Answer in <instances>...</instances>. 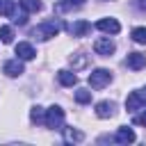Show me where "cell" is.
I'll list each match as a JSON object with an SVG mask.
<instances>
[{
  "label": "cell",
  "instance_id": "obj_1",
  "mask_svg": "<svg viewBox=\"0 0 146 146\" xmlns=\"http://www.w3.org/2000/svg\"><path fill=\"white\" fill-rule=\"evenodd\" d=\"M59 30H62V23H59V21H46V23L36 25V27L32 30V34H34L36 39H41V41H48V39L57 36Z\"/></svg>",
  "mask_w": 146,
  "mask_h": 146
},
{
  "label": "cell",
  "instance_id": "obj_2",
  "mask_svg": "<svg viewBox=\"0 0 146 146\" xmlns=\"http://www.w3.org/2000/svg\"><path fill=\"white\" fill-rule=\"evenodd\" d=\"M46 125L52 130H62L64 128V110L59 105H52L46 110Z\"/></svg>",
  "mask_w": 146,
  "mask_h": 146
},
{
  "label": "cell",
  "instance_id": "obj_3",
  "mask_svg": "<svg viewBox=\"0 0 146 146\" xmlns=\"http://www.w3.org/2000/svg\"><path fill=\"white\" fill-rule=\"evenodd\" d=\"M125 110H128V112L146 110V87H144V89H139V91L128 94V98H125Z\"/></svg>",
  "mask_w": 146,
  "mask_h": 146
},
{
  "label": "cell",
  "instance_id": "obj_4",
  "mask_svg": "<svg viewBox=\"0 0 146 146\" xmlns=\"http://www.w3.org/2000/svg\"><path fill=\"white\" fill-rule=\"evenodd\" d=\"M110 80H112V71H107V68H96V71L89 73V84H91V89H103Z\"/></svg>",
  "mask_w": 146,
  "mask_h": 146
},
{
  "label": "cell",
  "instance_id": "obj_5",
  "mask_svg": "<svg viewBox=\"0 0 146 146\" xmlns=\"http://www.w3.org/2000/svg\"><path fill=\"white\" fill-rule=\"evenodd\" d=\"M94 50H96L98 55H103V57H110V55L116 50V46H114V41H112L110 36H100V39L94 41Z\"/></svg>",
  "mask_w": 146,
  "mask_h": 146
},
{
  "label": "cell",
  "instance_id": "obj_6",
  "mask_svg": "<svg viewBox=\"0 0 146 146\" xmlns=\"http://www.w3.org/2000/svg\"><path fill=\"white\" fill-rule=\"evenodd\" d=\"M23 71H25V68H23V59H21V57L9 59V62H5V66H2V73L9 75V78H18Z\"/></svg>",
  "mask_w": 146,
  "mask_h": 146
},
{
  "label": "cell",
  "instance_id": "obj_7",
  "mask_svg": "<svg viewBox=\"0 0 146 146\" xmlns=\"http://www.w3.org/2000/svg\"><path fill=\"white\" fill-rule=\"evenodd\" d=\"M96 27H98L100 32H107V34H116V32H121V25H119L116 18H100V21L96 23Z\"/></svg>",
  "mask_w": 146,
  "mask_h": 146
},
{
  "label": "cell",
  "instance_id": "obj_8",
  "mask_svg": "<svg viewBox=\"0 0 146 146\" xmlns=\"http://www.w3.org/2000/svg\"><path fill=\"white\" fill-rule=\"evenodd\" d=\"M16 55H18L23 62H30V59H34V57H36V50H34L30 43L21 41V43H16Z\"/></svg>",
  "mask_w": 146,
  "mask_h": 146
},
{
  "label": "cell",
  "instance_id": "obj_9",
  "mask_svg": "<svg viewBox=\"0 0 146 146\" xmlns=\"http://www.w3.org/2000/svg\"><path fill=\"white\" fill-rule=\"evenodd\" d=\"M96 116H98V119H110V116H114V103H112V100H100V103H96Z\"/></svg>",
  "mask_w": 146,
  "mask_h": 146
},
{
  "label": "cell",
  "instance_id": "obj_10",
  "mask_svg": "<svg viewBox=\"0 0 146 146\" xmlns=\"http://www.w3.org/2000/svg\"><path fill=\"white\" fill-rule=\"evenodd\" d=\"M125 64H128L132 71H141V68L146 66V55H141V52H130L128 59H125Z\"/></svg>",
  "mask_w": 146,
  "mask_h": 146
},
{
  "label": "cell",
  "instance_id": "obj_11",
  "mask_svg": "<svg viewBox=\"0 0 146 146\" xmlns=\"http://www.w3.org/2000/svg\"><path fill=\"white\" fill-rule=\"evenodd\" d=\"M57 80H59V84H64V87L78 84V75H75L73 71H66V68H62V71L57 73Z\"/></svg>",
  "mask_w": 146,
  "mask_h": 146
},
{
  "label": "cell",
  "instance_id": "obj_12",
  "mask_svg": "<svg viewBox=\"0 0 146 146\" xmlns=\"http://www.w3.org/2000/svg\"><path fill=\"white\" fill-rule=\"evenodd\" d=\"M89 30H91V23H87V21H75V23L68 27V32H71L73 36H84Z\"/></svg>",
  "mask_w": 146,
  "mask_h": 146
},
{
  "label": "cell",
  "instance_id": "obj_13",
  "mask_svg": "<svg viewBox=\"0 0 146 146\" xmlns=\"http://www.w3.org/2000/svg\"><path fill=\"white\" fill-rule=\"evenodd\" d=\"M64 130V139L66 141H75V144H80V141H84V132L82 130H78V128H62Z\"/></svg>",
  "mask_w": 146,
  "mask_h": 146
},
{
  "label": "cell",
  "instance_id": "obj_14",
  "mask_svg": "<svg viewBox=\"0 0 146 146\" xmlns=\"http://www.w3.org/2000/svg\"><path fill=\"white\" fill-rule=\"evenodd\" d=\"M114 139H116L119 144H132L137 137H135V132H132L130 128H119L116 135H114Z\"/></svg>",
  "mask_w": 146,
  "mask_h": 146
},
{
  "label": "cell",
  "instance_id": "obj_15",
  "mask_svg": "<svg viewBox=\"0 0 146 146\" xmlns=\"http://www.w3.org/2000/svg\"><path fill=\"white\" fill-rule=\"evenodd\" d=\"M18 5H21L27 14H36V11H41V9H43V5H41L39 0H18Z\"/></svg>",
  "mask_w": 146,
  "mask_h": 146
},
{
  "label": "cell",
  "instance_id": "obj_16",
  "mask_svg": "<svg viewBox=\"0 0 146 146\" xmlns=\"http://www.w3.org/2000/svg\"><path fill=\"white\" fill-rule=\"evenodd\" d=\"M0 16H16V2L14 0H0Z\"/></svg>",
  "mask_w": 146,
  "mask_h": 146
},
{
  "label": "cell",
  "instance_id": "obj_17",
  "mask_svg": "<svg viewBox=\"0 0 146 146\" xmlns=\"http://www.w3.org/2000/svg\"><path fill=\"white\" fill-rule=\"evenodd\" d=\"M30 121L32 123H46V112H43V107H39V105H34L32 110H30Z\"/></svg>",
  "mask_w": 146,
  "mask_h": 146
},
{
  "label": "cell",
  "instance_id": "obj_18",
  "mask_svg": "<svg viewBox=\"0 0 146 146\" xmlns=\"http://www.w3.org/2000/svg\"><path fill=\"white\" fill-rule=\"evenodd\" d=\"M68 62H71V66H73V68H82V66H87V57H84L82 52L71 55V57H68Z\"/></svg>",
  "mask_w": 146,
  "mask_h": 146
},
{
  "label": "cell",
  "instance_id": "obj_19",
  "mask_svg": "<svg viewBox=\"0 0 146 146\" xmlns=\"http://www.w3.org/2000/svg\"><path fill=\"white\" fill-rule=\"evenodd\" d=\"M0 41L2 43H11L14 41V30L9 25H0Z\"/></svg>",
  "mask_w": 146,
  "mask_h": 146
},
{
  "label": "cell",
  "instance_id": "obj_20",
  "mask_svg": "<svg viewBox=\"0 0 146 146\" xmlns=\"http://www.w3.org/2000/svg\"><path fill=\"white\" fill-rule=\"evenodd\" d=\"M84 0H64L57 5V11H66V9H73V7H82Z\"/></svg>",
  "mask_w": 146,
  "mask_h": 146
},
{
  "label": "cell",
  "instance_id": "obj_21",
  "mask_svg": "<svg viewBox=\"0 0 146 146\" xmlns=\"http://www.w3.org/2000/svg\"><path fill=\"white\" fill-rule=\"evenodd\" d=\"M75 100H78L80 105H87V103L91 100V91H89V89H78V91H75Z\"/></svg>",
  "mask_w": 146,
  "mask_h": 146
},
{
  "label": "cell",
  "instance_id": "obj_22",
  "mask_svg": "<svg viewBox=\"0 0 146 146\" xmlns=\"http://www.w3.org/2000/svg\"><path fill=\"white\" fill-rule=\"evenodd\" d=\"M132 41L135 43H146V27H135L132 30Z\"/></svg>",
  "mask_w": 146,
  "mask_h": 146
},
{
  "label": "cell",
  "instance_id": "obj_23",
  "mask_svg": "<svg viewBox=\"0 0 146 146\" xmlns=\"http://www.w3.org/2000/svg\"><path fill=\"white\" fill-rule=\"evenodd\" d=\"M132 123H135V125H146V110L139 112V114H135V116H132Z\"/></svg>",
  "mask_w": 146,
  "mask_h": 146
},
{
  "label": "cell",
  "instance_id": "obj_24",
  "mask_svg": "<svg viewBox=\"0 0 146 146\" xmlns=\"http://www.w3.org/2000/svg\"><path fill=\"white\" fill-rule=\"evenodd\" d=\"M137 5H139L141 9H146V0H137Z\"/></svg>",
  "mask_w": 146,
  "mask_h": 146
},
{
  "label": "cell",
  "instance_id": "obj_25",
  "mask_svg": "<svg viewBox=\"0 0 146 146\" xmlns=\"http://www.w3.org/2000/svg\"><path fill=\"white\" fill-rule=\"evenodd\" d=\"M100 2H107V0H100Z\"/></svg>",
  "mask_w": 146,
  "mask_h": 146
}]
</instances>
